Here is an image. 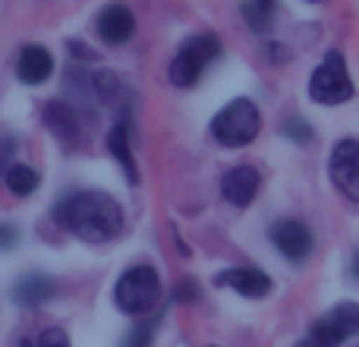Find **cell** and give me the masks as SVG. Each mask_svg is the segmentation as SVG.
<instances>
[{
	"label": "cell",
	"instance_id": "obj_4",
	"mask_svg": "<svg viewBox=\"0 0 359 347\" xmlns=\"http://www.w3.org/2000/svg\"><path fill=\"white\" fill-rule=\"evenodd\" d=\"M158 297H161V278L151 266H133L120 275L117 287H114V300L123 313L130 316H142V313H151L158 306Z\"/></svg>",
	"mask_w": 359,
	"mask_h": 347
},
{
	"label": "cell",
	"instance_id": "obj_2",
	"mask_svg": "<svg viewBox=\"0 0 359 347\" xmlns=\"http://www.w3.org/2000/svg\"><path fill=\"white\" fill-rule=\"evenodd\" d=\"M211 136H215L217 145H227V149H243V145L255 143L262 130V114L255 107V101L249 98H236L230 101L227 107L211 117Z\"/></svg>",
	"mask_w": 359,
	"mask_h": 347
},
{
	"label": "cell",
	"instance_id": "obj_19",
	"mask_svg": "<svg viewBox=\"0 0 359 347\" xmlns=\"http://www.w3.org/2000/svg\"><path fill=\"white\" fill-rule=\"evenodd\" d=\"M151 338H155V322H139L126 332L120 347H151Z\"/></svg>",
	"mask_w": 359,
	"mask_h": 347
},
{
	"label": "cell",
	"instance_id": "obj_13",
	"mask_svg": "<svg viewBox=\"0 0 359 347\" xmlns=\"http://www.w3.org/2000/svg\"><path fill=\"white\" fill-rule=\"evenodd\" d=\"M50 73H54V57H50L48 48H41V44H25V48H19V57H16L19 82H25V86H41L44 79H50Z\"/></svg>",
	"mask_w": 359,
	"mask_h": 347
},
{
	"label": "cell",
	"instance_id": "obj_11",
	"mask_svg": "<svg viewBox=\"0 0 359 347\" xmlns=\"http://www.w3.org/2000/svg\"><path fill=\"white\" fill-rule=\"evenodd\" d=\"M215 284L230 287V291H236L240 297L249 300H262L271 294V278L265 272H259V268H224V272H217Z\"/></svg>",
	"mask_w": 359,
	"mask_h": 347
},
{
	"label": "cell",
	"instance_id": "obj_1",
	"mask_svg": "<svg viewBox=\"0 0 359 347\" xmlns=\"http://www.w3.org/2000/svg\"><path fill=\"white\" fill-rule=\"evenodd\" d=\"M54 221L86 243H107L123 230V209L111 192L79 190L54 205Z\"/></svg>",
	"mask_w": 359,
	"mask_h": 347
},
{
	"label": "cell",
	"instance_id": "obj_20",
	"mask_svg": "<svg viewBox=\"0 0 359 347\" xmlns=\"http://www.w3.org/2000/svg\"><path fill=\"white\" fill-rule=\"evenodd\" d=\"M284 133L293 143H312V126L303 117H287L284 120Z\"/></svg>",
	"mask_w": 359,
	"mask_h": 347
},
{
	"label": "cell",
	"instance_id": "obj_16",
	"mask_svg": "<svg viewBox=\"0 0 359 347\" xmlns=\"http://www.w3.org/2000/svg\"><path fill=\"white\" fill-rule=\"evenodd\" d=\"M4 180H6V190H10L13 196L25 199L38 190V180L41 177H38V171L29 168V164H10L6 174H4Z\"/></svg>",
	"mask_w": 359,
	"mask_h": 347
},
{
	"label": "cell",
	"instance_id": "obj_12",
	"mask_svg": "<svg viewBox=\"0 0 359 347\" xmlns=\"http://www.w3.org/2000/svg\"><path fill=\"white\" fill-rule=\"evenodd\" d=\"M95 25H98L101 41H107V44H123L136 35V16H133V10L123 4L104 6V10L98 13V19H95Z\"/></svg>",
	"mask_w": 359,
	"mask_h": 347
},
{
	"label": "cell",
	"instance_id": "obj_10",
	"mask_svg": "<svg viewBox=\"0 0 359 347\" xmlns=\"http://www.w3.org/2000/svg\"><path fill=\"white\" fill-rule=\"evenodd\" d=\"M262 190V174L252 164H236L221 177V196L236 209H246Z\"/></svg>",
	"mask_w": 359,
	"mask_h": 347
},
{
	"label": "cell",
	"instance_id": "obj_3",
	"mask_svg": "<svg viewBox=\"0 0 359 347\" xmlns=\"http://www.w3.org/2000/svg\"><path fill=\"white\" fill-rule=\"evenodd\" d=\"M217 54H221V41H217V35H211V32L186 38V41L177 48L174 60H170V67H168L170 82L180 89L196 86L198 76L208 70V63L217 60Z\"/></svg>",
	"mask_w": 359,
	"mask_h": 347
},
{
	"label": "cell",
	"instance_id": "obj_22",
	"mask_svg": "<svg viewBox=\"0 0 359 347\" xmlns=\"http://www.w3.org/2000/svg\"><path fill=\"white\" fill-rule=\"evenodd\" d=\"M350 275H353V281H359V249L353 253V262H350Z\"/></svg>",
	"mask_w": 359,
	"mask_h": 347
},
{
	"label": "cell",
	"instance_id": "obj_6",
	"mask_svg": "<svg viewBox=\"0 0 359 347\" xmlns=\"http://www.w3.org/2000/svg\"><path fill=\"white\" fill-rule=\"evenodd\" d=\"M359 332V303H337L312 325L309 347H341Z\"/></svg>",
	"mask_w": 359,
	"mask_h": 347
},
{
	"label": "cell",
	"instance_id": "obj_23",
	"mask_svg": "<svg viewBox=\"0 0 359 347\" xmlns=\"http://www.w3.org/2000/svg\"><path fill=\"white\" fill-rule=\"evenodd\" d=\"M10 243H13V228L6 224V228H4V247H10Z\"/></svg>",
	"mask_w": 359,
	"mask_h": 347
},
{
	"label": "cell",
	"instance_id": "obj_7",
	"mask_svg": "<svg viewBox=\"0 0 359 347\" xmlns=\"http://www.w3.org/2000/svg\"><path fill=\"white\" fill-rule=\"evenodd\" d=\"M331 183L347 202H359V139H341L328 162Z\"/></svg>",
	"mask_w": 359,
	"mask_h": 347
},
{
	"label": "cell",
	"instance_id": "obj_5",
	"mask_svg": "<svg viewBox=\"0 0 359 347\" xmlns=\"http://www.w3.org/2000/svg\"><path fill=\"white\" fill-rule=\"evenodd\" d=\"M309 98L318 105H344V101L353 98V82H350L341 51H328V57L312 70Z\"/></svg>",
	"mask_w": 359,
	"mask_h": 347
},
{
	"label": "cell",
	"instance_id": "obj_8",
	"mask_svg": "<svg viewBox=\"0 0 359 347\" xmlns=\"http://www.w3.org/2000/svg\"><path fill=\"white\" fill-rule=\"evenodd\" d=\"M268 237L278 247V253L290 262H303L309 259V253L316 249V237L306 228L303 221H293V218H284V221H274L268 228Z\"/></svg>",
	"mask_w": 359,
	"mask_h": 347
},
{
	"label": "cell",
	"instance_id": "obj_18",
	"mask_svg": "<svg viewBox=\"0 0 359 347\" xmlns=\"http://www.w3.org/2000/svg\"><path fill=\"white\" fill-rule=\"evenodd\" d=\"M92 86H95V92H98V98L107 101V105H117L126 92L123 82H120V76L111 73V70H98V73L92 76Z\"/></svg>",
	"mask_w": 359,
	"mask_h": 347
},
{
	"label": "cell",
	"instance_id": "obj_21",
	"mask_svg": "<svg viewBox=\"0 0 359 347\" xmlns=\"http://www.w3.org/2000/svg\"><path fill=\"white\" fill-rule=\"evenodd\" d=\"M35 347H69V338L63 329H44Z\"/></svg>",
	"mask_w": 359,
	"mask_h": 347
},
{
	"label": "cell",
	"instance_id": "obj_15",
	"mask_svg": "<svg viewBox=\"0 0 359 347\" xmlns=\"http://www.w3.org/2000/svg\"><path fill=\"white\" fill-rule=\"evenodd\" d=\"M107 149H111V155L120 162V168L126 171L130 183H139V171H136V162H133V145H130V126H126L123 120L111 126V133H107Z\"/></svg>",
	"mask_w": 359,
	"mask_h": 347
},
{
	"label": "cell",
	"instance_id": "obj_9",
	"mask_svg": "<svg viewBox=\"0 0 359 347\" xmlns=\"http://www.w3.org/2000/svg\"><path fill=\"white\" fill-rule=\"evenodd\" d=\"M41 124L63 149H76V145L82 143L79 114H76L69 105H63V101H48V105L41 107Z\"/></svg>",
	"mask_w": 359,
	"mask_h": 347
},
{
	"label": "cell",
	"instance_id": "obj_14",
	"mask_svg": "<svg viewBox=\"0 0 359 347\" xmlns=\"http://www.w3.org/2000/svg\"><path fill=\"white\" fill-rule=\"evenodd\" d=\"M54 294H57V281L44 272H29L13 284V300H16L19 306H25V310L41 306L44 300H50Z\"/></svg>",
	"mask_w": 359,
	"mask_h": 347
},
{
	"label": "cell",
	"instance_id": "obj_17",
	"mask_svg": "<svg viewBox=\"0 0 359 347\" xmlns=\"http://www.w3.org/2000/svg\"><path fill=\"white\" fill-rule=\"evenodd\" d=\"M240 13H243V19H246L249 29L259 32V35H265V32L271 29V22H274L278 6H274L271 0H255V4H243Z\"/></svg>",
	"mask_w": 359,
	"mask_h": 347
}]
</instances>
